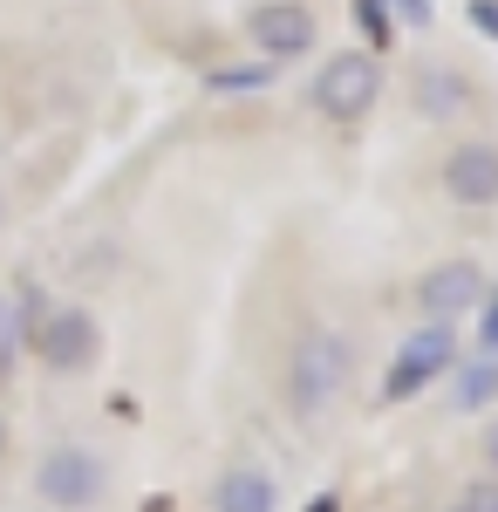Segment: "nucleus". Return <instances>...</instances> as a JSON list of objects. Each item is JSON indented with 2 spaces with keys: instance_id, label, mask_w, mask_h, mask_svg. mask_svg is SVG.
Segmentation results:
<instances>
[{
  "instance_id": "1",
  "label": "nucleus",
  "mask_w": 498,
  "mask_h": 512,
  "mask_svg": "<svg viewBox=\"0 0 498 512\" xmlns=\"http://www.w3.org/2000/svg\"><path fill=\"white\" fill-rule=\"evenodd\" d=\"M348 376H355V342L342 328H301L294 349H287V369H280V396L301 424H321L335 403L348 396Z\"/></svg>"
},
{
  "instance_id": "2",
  "label": "nucleus",
  "mask_w": 498,
  "mask_h": 512,
  "mask_svg": "<svg viewBox=\"0 0 498 512\" xmlns=\"http://www.w3.org/2000/svg\"><path fill=\"white\" fill-rule=\"evenodd\" d=\"M383 103V62L369 48H342L314 69V110L328 123H362Z\"/></svg>"
},
{
  "instance_id": "3",
  "label": "nucleus",
  "mask_w": 498,
  "mask_h": 512,
  "mask_svg": "<svg viewBox=\"0 0 498 512\" xmlns=\"http://www.w3.org/2000/svg\"><path fill=\"white\" fill-rule=\"evenodd\" d=\"M35 492L48 512H89L110 492V465L89 444H55V451H41V465H35Z\"/></svg>"
},
{
  "instance_id": "4",
  "label": "nucleus",
  "mask_w": 498,
  "mask_h": 512,
  "mask_svg": "<svg viewBox=\"0 0 498 512\" xmlns=\"http://www.w3.org/2000/svg\"><path fill=\"white\" fill-rule=\"evenodd\" d=\"M28 349H35L41 369L82 376V369H96V355H103V328H96L89 308H48V315L28 328Z\"/></svg>"
},
{
  "instance_id": "5",
  "label": "nucleus",
  "mask_w": 498,
  "mask_h": 512,
  "mask_svg": "<svg viewBox=\"0 0 498 512\" xmlns=\"http://www.w3.org/2000/svg\"><path fill=\"white\" fill-rule=\"evenodd\" d=\"M458 369V328H437V321H423L417 335L396 349V362H389L383 376V403H410L417 390H430L437 376H451Z\"/></svg>"
},
{
  "instance_id": "6",
  "label": "nucleus",
  "mask_w": 498,
  "mask_h": 512,
  "mask_svg": "<svg viewBox=\"0 0 498 512\" xmlns=\"http://www.w3.org/2000/svg\"><path fill=\"white\" fill-rule=\"evenodd\" d=\"M485 294H492L485 267L458 253V260H437V267L417 280V315L437 321V328H458L464 315H478V308H485Z\"/></svg>"
},
{
  "instance_id": "7",
  "label": "nucleus",
  "mask_w": 498,
  "mask_h": 512,
  "mask_svg": "<svg viewBox=\"0 0 498 512\" xmlns=\"http://www.w3.org/2000/svg\"><path fill=\"white\" fill-rule=\"evenodd\" d=\"M437 178H444V198H451V205H464V212L498 205V144H485V137L451 144V151H444V164H437Z\"/></svg>"
},
{
  "instance_id": "8",
  "label": "nucleus",
  "mask_w": 498,
  "mask_h": 512,
  "mask_svg": "<svg viewBox=\"0 0 498 512\" xmlns=\"http://www.w3.org/2000/svg\"><path fill=\"white\" fill-rule=\"evenodd\" d=\"M314 7L307 0H260L253 14H246V35H253V48L267 55V62H294V55H307L314 48Z\"/></svg>"
},
{
  "instance_id": "9",
  "label": "nucleus",
  "mask_w": 498,
  "mask_h": 512,
  "mask_svg": "<svg viewBox=\"0 0 498 512\" xmlns=\"http://www.w3.org/2000/svg\"><path fill=\"white\" fill-rule=\"evenodd\" d=\"M212 512H280V485L260 465H226L212 485Z\"/></svg>"
},
{
  "instance_id": "10",
  "label": "nucleus",
  "mask_w": 498,
  "mask_h": 512,
  "mask_svg": "<svg viewBox=\"0 0 498 512\" xmlns=\"http://www.w3.org/2000/svg\"><path fill=\"white\" fill-rule=\"evenodd\" d=\"M417 110L451 130V123L471 117V82L458 69H444V62H430V69H417Z\"/></svg>"
},
{
  "instance_id": "11",
  "label": "nucleus",
  "mask_w": 498,
  "mask_h": 512,
  "mask_svg": "<svg viewBox=\"0 0 498 512\" xmlns=\"http://www.w3.org/2000/svg\"><path fill=\"white\" fill-rule=\"evenodd\" d=\"M205 82H212L219 96H253V89L273 82V62H226V69H212Z\"/></svg>"
},
{
  "instance_id": "12",
  "label": "nucleus",
  "mask_w": 498,
  "mask_h": 512,
  "mask_svg": "<svg viewBox=\"0 0 498 512\" xmlns=\"http://www.w3.org/2000/svg\"><path fill=\"white\" fill-rule=\"evenodd\" d=\"M498 396V362H471L458 376V410H485Z\"/></svg>"
},
{
  "instance_id": "13",
  "label": "nucleus",
  "mask_w": 498,
  "mask_h": 512,
  "mask_svg": "<svg viewBox=\"0 0 498 512\" xmlns=\"http://www.w3.org/2000/svg\"><path fill=\"white\" fill-rule=\"evenodd\" d=\"M458 512H498V478L485 472L478 485H464V499H458Z\"/></svg>"
},
{
  "instance_id": "14",
  "label": "nucleus",
  "mask_w": 498,
  "mask_h": 512,
  "mask_svg": "<svg viewBox=\"0 0 498 512\" xmlns=\"http://www.w3.org/2000/svg\"><path fill=\"white\" fill-rule=\"evenodd\" d=\"M464 14H471V28H478L485 41H498V0H471Z\"/></svg>"
},
{
  "instance_id": "15",
  "label": "nucleus",
  "mask_w": 498,
  "mask_h": 512,
  "mask_svg": "<svg viewBox=\"0 0 498 512\" xmlns=\"http://www.w3.org/2000/svg\"><path fill=\"white\" fill-rule=\"evenodd\" d=\"M478 458H485V472L498 478V417L485 424V437H478Z\"/></svg>"
},
{
  "instance_id": "16",
  "label": "nucleus",
  "mask_w": 498,
  "mask_h": 512,
  "mask_svg": "<svg viewBox=\"0 0 498 512\" xmlns=\"http://www.w3.org/2000/svg\"><path fill=\"white\" fill-rule=\"evenodd\" d=\"M0 226H7V192H0Z\"/></svg>"
},
{
  "instance_id": "17",
  "label": "nucleus",
  "mask_w": 498,
  "mask_h": 512,
  "mask_svg": "<svg viewBox=\"0 0 498 512\" xmlns=\"http://www.w3.org/2000/svg\"><path fill=\"white\" fill-rule=\"evenodd\" d=\"M0 383H7V355H0Z\"/></svg>"
},
{
  "instance_id": "18",
  "label": "nucleus",
  "mask_w": 498,
  "mask_h": 512,
  "mask_svg": "<svg viewBox=\"0 0 498 512\" xmlns=\"http://www.w3.org/2000/svg\"><path fill=\"white\" fill-rule=\"evenodd\" d=\"M0 451H7V424H0Z\"/></svg>"
},
{
  "instance_id": "19",
  "label": "nucleus",
  "mask_w": 498,
  "mask_h": 512,
  "mask_svg": "<svg viewBox=\"0 0 498 512\" xmlns=\"http://www.w3.org/2000/svg\"><path fill=\"white\" fill-rule=\"evenodd\" d=\"M451 512H458V506H451Z\"/></svg>"
}]
</instances>
